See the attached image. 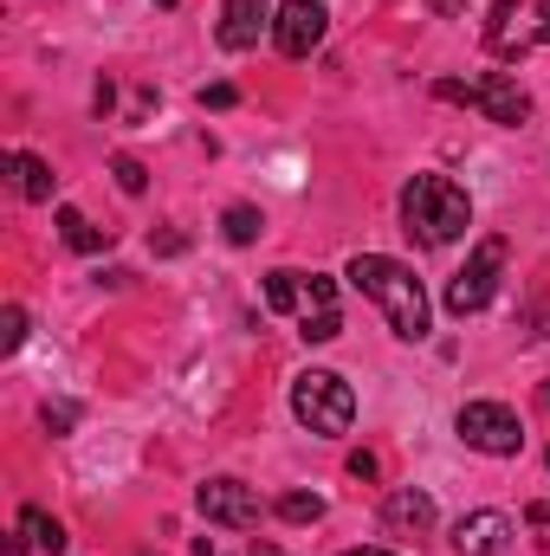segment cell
Here are the masks:
<instances>
[{"instance_id":"6da1fadb","label":"cell","mask_w":550,"mask_h":556,"mask_svg":"<svg viewBox=\"0 0 550 556\" xmlns=\"http://www.w3.org/2000/svg\"><path fill=\"white\" fill-rule=\"evenodd\" d=\"M343 278H350L363 298H376V304H383V317H389V330H396L402 343H421V337H427L434 311H427V291H421L414 266L389 260V253H357Z\"/></svg>"},{"instance_id":"7a4b0ae2","label":"cell","mask_w":550,"mask_h":556,"mask_svg":"<svg viewBox=\"0 0 550 556\" xmlns=\"http://www.w3.org/2000/svg\"><path fill=\"white\" fill-rule=\"evenodd\" d=\"M473 227V194L453 175H414L402 188V233L421 247H453Z\"/></svg>"},{"instance_id":"3957f363","label":"cell","mask_w":550,"mask_h":556,"mask_svg":"<svg viewBox=\"0 0 550 556\" xmlns=\"http://www.w3.org/2000/svg\"><path fill=\"white\" fill-rule=\"evenodd\" d=\"M434 98H440V104H466V111H479V117H486V124H499V130H518V124H532V91H525L512 72L434 78Z\"/></svg>"},{"instance_id":"277c9868","label":"cell","mask_w":550,"mask_h":556,"mask_svg":"<svg viewBox=\"0 0 550 556\" xmlns=\"http://www.w3.org/2000/svg\"><path fill=\"white\" fill-rule=\"evenodd\" d=\"M291 415L317 440H337L357 420V389L343 376H330V369H304V376H291Z\"/></svg>"},{"instance_id":"5b68a950","label":"cell","mask_w":550,"mask_h":556,"mask_svg":"<svg viewBox=\"0 0 550 556\" xmlns=\"http://www.w3.org/2000/svg\"><path fill=\"white\" fill-rule=\"evenodd\" d=\"M505 240L499 233H486L473 253H466V266L447 278V291H440V304H447V317H479L492 298H499V273H505Z\"/></svg>"},{"instance_id":"8992f818","label":"cell","mask_w":550,"mask_h":556,"mask_svg":"<svg viewBox=\"0 0 550 556\" xmlns=\"http://www.w3.org/2000/svg\"><path fill=\"white\" fill-rule=\"evenodd\" d=\"M453 433H460L473 453H492V459H512V453L525 446V427H518V415H512L505 402H466V408L453 415Z\"/></svg>"},{"instance_id":"52a82bcc","label":"cell","mask_w":550,"mask_h":556,"mask_svg":"<svg viewBox=\"0 0 550 556\" xmlns=\"http://www.w3.org/2000/svg\"><path fill=\"white\" fill-rule=\"evenodd\" d=\"M330 33V7L324 0H285L273 13V46L285 59H311Z\"/></svg>"},{"instance_id":"ba28073f","label":"cell","mask_w":550,"mask_h":556,"mask_svg":"<svg viewBox=\"0 0 550 556\" xmlns=\"http://www.w3.org/2000/svg\"><path fill=\"white\" fill-rule=\"evenodd\" d=\"M195 511L221 531H253L260 525V492L240 485V479H208V485H195Z\"/></svg>"},{"instance_id":"9c48e42d","label":"cell","mask_w":550,"mask_h":556,"mask_svg":"<svg viewBox=\"0 0 550 556\" xmlns=\"http://www.w3.org/2000/svg\"><path fill=\"white\" fill-rule=\"evenodd\" d=\"M260 33H273V7H266V0H227V7H221L214 39H221L227 52H253Z\"/></svg>"},{"instance_id":"30bf717a","label":"cell","mask_w":550,"mask_h":556,"mask_svg":"<svg viewBox=\"0 0 550 556\" xmlns=\"http://www.w3.org/2000/svg\"><path fill=\"white\" fill-rule=\"evenodd\" d=\"M512 538V518L505 511H466L453 525V556H499Z\"/></svg>"},{"instance_id":"8fae6325","label":"cell","mask_w":550,"mask_h":556,"mask_svg":"<svg viewBox=\"0 0 550 556\" xmlns=\"http://www.w3.org/2000/svg\"><path fill=\"white\" fill-rule=\"evenodd\" d=\"M525 0H492V20H486V46L499 52V59H518L525 46H532V33H525Z\"/></svg>"},{"instance_id":"7c38bea8","label":"cell","mask_w":550,"mask_h":556,"mask_svg":"<svg viewBox=\"0 0 550 556\" xmlns=\"http://www.w3.org/2000/svg\"><path fill=\"white\" fill-rule=\"evenodd\" d=\"M383 525H389V531H434V498H427L421 485H396V492L383 498Z\"/></svg>"},{"instance_id":"4fadbf2b","label":"cell","mask_w":550,"mask_h":556,"mask_svg":"<svg viewBox=\"0 0 550 556\" xmlns=\"http://www.w3.org/2000/svg\"><path fill=\"white\" fill-rule=\"evenodd\" d=\"M7 168H13V188H20L26 201H52L59 175H52V162H46V155H33V149H13V155H7Z\"/></svg>"},{"instance_id":"5bb4252c","label":"cell","mask_w":550,"mask_h":556,"mask_svg":"<svg viewBox=\"0 0 550 556\" xmlns=\"http://www.w3.org/2000/svg\"><path fill=\"white\" fill-rule=\"evenodd\" d=\"M20 531H26V544H33V551H46V556H65V544H72V538H65V525H59L52 511H39V505H26V511H20Z\"/></svg>"},{"instance_id":"9a60e30c","label":"cell","mask_w":550,"mask_h":556,"mask_svg":"<svg viewBox=\"0 0 550 556\" xmlns=\"http://www.w3.org/2000/svg\"><path fill=\"white\" fill-rule=\"evenodd\" d=\"M59 240L72 247V253H104V240H111V227H91L78 207H59Z\"/></svg>"},{"instance_id":"2e32d148","label":"cell","mask_w":550,"mask_h":556,"mask_svg":"<svg viewBox=\"0 0 550 556\" xmlns=\"http://www.w3.org/2000/svg\"><path fill=\"white\" fill-rule=\"evenodd\" d=\"M221 233H227V247H253V240L266 233V214H260L253 201H234V207L221 214Z\"/></svg>"},{"instance_id":"e0dca14e","label":"cell","mask_w":550,"mask_h":556,"mask_svg":"<svg viewBox=\"0 0 550 556\" xmlns=\"http://www.w3.org/2000/svg\"><path fill=\"white\" fill-rule=\"evenodd\" d=\"M298 285H304V273H291V266H278V273L260 278V291H266V311H273V317H291V311H298Z\"/></svg>"},{"instance_id":"ac0fdd59","label":"cell","mask_w":550,"mask_h":556,"mask_svg":"<svg viewBox=\"0 0 550 556\" xmlns=\"http://www.w3.org/2000/svg\"><path fill=\"white\" fill-rule=\"evenodd\" d=\"M298 311H304V317H317V311H337V278L304 273V285H298Z\"/></svg>"},{"instance_id":"d6986e66","label":"cell","mask_w":550,"mask_h":556,"mask_svg":"<svg viewBox=\"0 0 550 556\" xmlns=\"http://www.w3.org/2000/svg\"><path fill=\"white\" fill-rule=\"evenodd\" d=\"M273 511L285 525H317V518H324V498H317V492H285Z\"/></svg>"},{"instance_id":"ffe728a7","label":"cell","mask_w":550,"mask_h":556,"mask_svg":"<svg viewBox=\"0 0 550 556\" xmlns=\"http://www.w3.org/2000/svg\"><path fill=\"white\" fill-rule=\"evenodd\" d=\"M298 337H304V343H337V337H343V311H317V317H304Z\"/></svg>"},{"instance_id":"44dd1931","label":"cell","mask_w":550,"mask_h":556,"mask_svg":"<svg viewBox=\"0 0 550 556\" xmlns=\"http://www.w3.org/2000/svg\"><path fill=\"white\" fill-rule=\"evenodd\" d=\"M20 343H26V311L7 304V311H0V356H13Z\"/></svg>"},{"instance_id":"7402d4cb","label":"cell","mask_w":550,"mask_h":556,"mask_svg":"<svg viewBox=\"0 0 550 556\" xmlns=\"http://www.w3.org/2000/svg\"><path fill=\"white\" fill-rule=\"evenodd\" d=\"M39 420H46V433H52V440H65V433L78 427V402H46Z\"/></svg>"},{"instance_id":"603a6c76","label":"cell","mask_w":550,"mask_h":556,"mask_svg":"<svg viewBox=\"0 0 550 556\" xmlns=\"http://www.w3.org/2000/svg\"><path fill=\"white\" fill-rule=\"evenodd\" d=\"M111 175H117V188H124V194H142V188H149V168H142L137 155H117V162H111Z\"/></svg>"},{"instance_id":"cb8c5ba5","label":"cell","mask_w":550,"mask_h":556,"mask_svg":"<svg viewBox=\"0 0 550 556\" xmlns=\"http://www.w3.org/2000/svg\"><path fill=\"white\" fill-rule=\"evenodd\" d=\"M149 253H162V260H182V253H188V233H149Z\"/></svg>"},{"instance_id":"d4e9b609","label":"cell","mask_w":550,"mask_h":556,"mask_svg":"<svg viewBox=\"0 0 550 556\" xmlns=\"http://www.w3.org/2000/svg\"><path fill=\"white\" fill-rule=\"evenodd\" d=\"M201 104H208V111H234V104H240V91H234V85H208V91H201Z\"/></svg>"},{"instance_id":"484cf974","label":"cell","mask_w":550,"mask_h":556,"mask_svg":"<svg viewBox=\"0 0 550 556\" xmlns=\"http://www.w3.org/2000/svg\"><path fill=\"white\" fill-rule=\"evenodd\" d=\"M376 472H383L376 453H350V479H376Z\"/></svg>"},{"instance_id":"4316f807","label":"cell","mask_w":550,"mask_h":556,"mask_svg":"<svg viewBox=\"0 0 550 556\" xmlns=\"http://www.w3.org/2000/svg\"><path fill=\"white\" fill-rule=\"evenodd\" d=\"M532 20H538V26H532V46H550V0L532 7Z\"/></svg>"},{"instance_id":"83f0119b","label":"cell","mask_w":550,"mask_h":556,"mask_svg":"<svg viewBox=\"0 0 550 556\" xmlns=\"http://www.w3.org/2000/svg\"><path fill=\"white\" fill-rule=\"evenodd\" d=\"M91 104H98V117H104V111H111V104H117V85H111V78H104V85H98V91H91Z\"/></svg>"},{"instance_id":"f1b7e54d","label":"cell","mask_w":550,"mask_h":556,"mask_svg":"<svg viewBox=\"0 0 550 556\" xmlns=\"http://www.w3.org/2000/svg\"><path fill=\"white\" fill-rule=\"evenodd\" d=\"M473 0H427V13H440V20H453V13H466Z\"/></svg>"},{"instance_id":"f546056e","label":"cell","mask_w":550,"mask_h":556,"mask_svg":"<svg viewBox=\"0 0 550 556\" xmlns=\"http://www.w3.org/2000/svg\"><path fill=\"white\" fill-rule=\"evenodd\" d=\"M247 556H285V551H278V544H260V538H253V551H247Z\"/></svg>"},{"instance_id":"4dcf8cb0","label":"cell","mask_w":550,"mask_h":556,"mask_svg":"<svg viewBox=\"0 0 550 556\" xmlns=\"http://www.w3.org/2000/svg\"><path fill=\"white\" fill-rule=\"evenodd\" d=\"M343 556H396V551H383V544H363V551H343Z\"/></svg>"},{"instance_id":"1f68e13d","label":"cell","mask_w":550,"mask_h":556,"mask_svg":"<svg viewBox=\"0 0 550 556\" xmlns=\"http://www.w3.org/2000/svg\"><path fill=\"white\" fill-rule=\"evenodd\" d=\"M538 402H545V408H550V382H545V389H538Z\"/></svg>"},{"instance_id":"d6a6232c","label":"cell","mask_w":550,"mask_h":556,"mask_svg":"<svg viewBox=\"0 0 550 556\" xmlns=\"http://www.w3.org/2000/svg\"><path fill=\"white\" fill-rule=\"evenodd\" d=\"M538 324H545V337H550V311H545V317H538Z\"/></svg>"},{"instance_id":"836d02e7","label":"cell","mask_w":550,"mask_h":556,"mask_svg":"<svg viewBox=\"0 0 550 556\" xmlns=\"http://www.w3.org/2000/svg\"><path fill=\"white\" fill-rule=\"evenodd\" d=\"M142 556H155V551H142Z\"/></svg>"},{"instance_id":"e575fe53","label":"cell","mask_w":550,"mask_h":556,"mask_svg":"<svg viewBox=\"0 0 550 556\" xmlns=\"http://www.w3.org/2000/svg\"><path fill=\"white\" fill-rule=\"evenodd\" d=\"M545 459H550V453H545Z\"/></svg>"}]
</instances>
